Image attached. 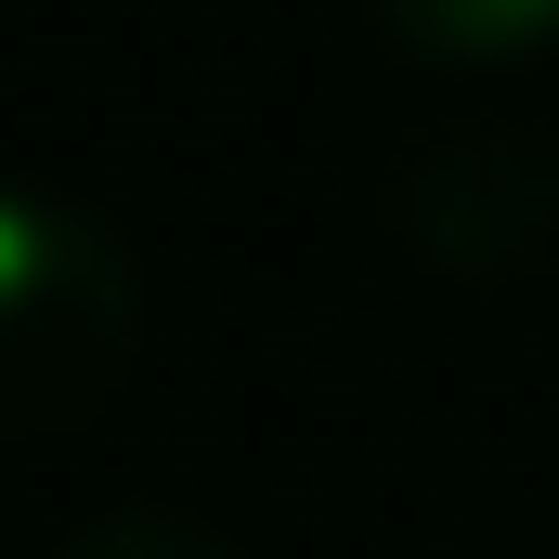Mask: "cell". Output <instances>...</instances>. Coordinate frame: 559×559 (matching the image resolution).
<instances>
[{
	"label": "cell",
	"mask_w": 559,
	"mask_h": 559,
	"mask_svg": "<svg viewBox=\"0 0 559 559\" xmlns=\"http://www.w3.org/2000/svg\"><path fill=\"white\" fill-rule=\"evenodd\" d=\"M391 235L455 286H508L559 261V131H429L417 156H391Z\"/></svg>",
	"instance_id": "cell-2"
},
{
	"label": "cell",
	"mask_w": 559,
	"mask_h": 559,
	"mask_svg": "<svg viewBox=\"0 0 559 559\" xmlns=\"http://www.w3.org/2000/svg\"><path fill=\"white\" fill-rule=\"evenodd\" d=\"M365 13L429 66H508V52L559 39V0H365Z\"/></svg>",
	"instance_id": "cell-3"
},
{
	"label": "cell",
	"mask_w": 559,
	"mask_h": 559,
	"mask_svg": "<svg viewBox=\"0 0 559 559\" xmlns=\"http://www.w3.org/2000/svg\"><path fill=\"white\" fill-rule=\"evenodd\" d=\"M143 365V286L131 248L39 195V182H0V442H66L92 429Z\"/></svg>",
	"instance_id": "cell-1"
},
{
	"label": "cell",
	"mask_w": 559,
	"mask_h": 559,
	"mask_svg": "<svg viewBox=\"0 0 559 559\" xmlns=\"http://www.w3.org/2000/svg\"><path fill=\"white\" fill-rule=\"evenodd\" d=\"M66 559H235V547L195 534L182 508H105L92 534H66Z\"/></svg>",
	"instance_id": "cell-4"
}]
</instances>
